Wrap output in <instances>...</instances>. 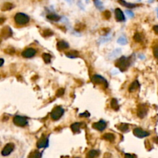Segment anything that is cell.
I'll list each match as a JSON object with an SVG mask.
<instances>
[{"mask_svg":"<svg viewBox=\"0 0 158 158\" xmlns=\"http://www.w3.org/2000/svg\"><path fill=\"white\" fill-rule=\"evenodd\" d=\"M14 19H15V22L18 25L24 26L26 25L29 22V16L27 15L26 14L22 13V12H19V13H16L15 15Z\"/></svg>","mask_w":158,"mask_h":158,"instance_id":"6da1fadb","label":"cell"},{"mask_svg":"<svg viewBox=\"0 0 158 158\" xmlns=\"http://www.w3.org/2000/svg\"><path fill=\"white\" fill-rule=\"evenodd\" d=\"M115 65H116V67H118L121 71H125L130 66V60L126 57H122L121 58H120L116 62Z\"/></svg>","mask_w":158,"mask_h":158,"instance_id":"7a4b0ae2","label":"cell"},{"mask_svg":"<svg viewBox=\"0 0 158 158\" xmlns=\"http://www.w3.org/2000/svg\"><path fill=\"white\" fill-rule=\"evenodd\" d=\"M63 113H64V110L63 109V107L58 106V107H56L53 110H52L50 116H51V118L53 120H58L61 118Z\"/></svg>","mask_w":158,"mask_h":158,"instance_id":"3957f363","label":"cell"},{"mask_svg":"<svg viewBox=\"0 0 158 158\" xmlns=\"http://www.w3.org/2000/svg\"><path fill=\"white\" fill-rule=\"evenodd\" d=\"M13 123L15 126L24 127L28 124V120L26 117L21 116H15L13 118Z\"/></svg>","mask_w":158,"mask_h":158,"instance_id":"277c9868","label":"cell"},{"mask_svg":"<svg viewBox=\"0 0 158 158\" xmlns=\"http://www.w3.org/2000/svg\"><path fill=\"white\" fill-rule=\"evenodd\" d=\"M15 150V144L12 143H8L5 144L4 148L2 150V155L4 156H6L10 155Z\"/></svg>","mask_w":158,"mask_h":158,"instance_id":"5b68a950","label":"cell"},{"mask_svg":"<svg viewBox=\"0 0 158 158\" xmlns=\"http://www.w3.org/2000/svg\"><path fill=\"white\" fill-rule=\"evenodd\" d=\"M91 80L93 83H94L95 84H100V83H104L105 87H108V83H107V81L105 80L103 77H102L100 75H94L92 77Z\"/></svg>","mask_w":158,"mask_h":158,"instance_id":"8992f818","label":"cell"},{"mask_svg":"<svg viewBox=\"0 0 158 158\" xmlns=\"http://www.w3.org/2000/svg\"><path fill=\"white\" fill-rule=\"evenodd\" d=\"M36 54V50L33 48H28L22 53V56L24 58H32Z\"/></svg>","mask_w":158,"mask_h":158,"instance_id":"52a82bcc","label":"cell"},{"mask_svg":"<svg viewBox=\"0 0 158 158\" xmlns=\"http://www.w3.org/2000/svg\"><path fill=\"white\" fill-rule=\"evenodd\" d=\"M133 134L136 136L139 137V138H143V137H146V136H149L150 133L149 132H146L140 128H135L133 130Z\"/></svg>","mask_w":158,"mask_h":158,"instance_id":"ba28073f","label":"cell"},{"mask_svg":"<svg viewBox=\"0 0 158 158\" xmlns=\"http://www.w3.org/2000/svg\"><path fill=\"white\" fill-rule=\"evenodd\" d=\"M147 107H146V105L141 104L138 107L137 109V115L140 118H143L146 117V113H147Z\"/></svg>","mask_w":158,"mask_h":158,"instance_id":"9c48e42d","label":"cell"},{"mask_svg":"<svg viewBox=\"0 0 158 158\" xmlns=\"http://www.w3.org/2000/svg\"><path fill=\"white\" fill-rule=\"evenodd\" d=\"M93 127L99 131H103L107 127V123L104 120H100V121L93 123Z\"/></svg>","mask_w":158,"mask_h":158,"instance_id":"30bf717a","label":"cell"},{"mask_svg":"<svg viewBox=\"0 0 158 158\" xmlns=\"http://www.w3.org/2000/svg\"><path fill=\"white\" fill-rule=\"evenodd\" d=\"M115 18L117 22H123L125 20V16L120 9H115Z\"/></svg>","mask_w":158,"mask_h":158,"instance_id":"8fae6325","label":"cell"},{"mask_svg":"<svg viewBox=\"0 0 158 158\" xmlns=\"http://www.w3.org/2000/svg\"><path fill=\"white\" fill-rule=\"evenodd\" d=\"M49 145V140L46 136H43L38 142H37V147L38 148H43L46 147Z\"/></svg>","mask_w":158,"mask_h":158,"instance_id":"7c38bea8","label":"cell"},{"mask_svg":"<svg viewBox=\"0 0 158 158\" xmlns=\"http://www.w3.org/2000/svg\"><path fill=\"white\" fill-rule=\"evenodd\" d=\"M12 30H11V29L8 26L2 29V32H1V35H2V36H3L5 39H7L9 38V37L12 36Z\"/></svg>","mask_w":158,"mask_h":158,"instance_id":"4fadbf2b","label":"cell"},{"mask_svg":"<svg viewBox=\"0 0 158 158\" xmlns=\"http://www.w3.org/2000/svg\"><path fill=\"white\" fill-rule=\"evenodd\" d=\"M57 49L59 50H66V49H68L69 48V44L67 43V42L65 41H59L57 43Z\"/></svg>","mask_w":158,"mask_h":158,"instance_id":"5bb4252c","label":"cell"},{"mask_svg":"<svg viewBox=\"0 0 158 158\" xmlns=\"http://www.w3.org/2000/svg\"><path fill=\"white\" fill-rule=\"evenodd\" d=\"M71 130L74 133H78L80 131V127H81V123H74L71 125Z\"/></svg>","mask_w":158,"mask_h":158,"instance_id":"9a60e30c","label":"cell"},{"mask_svg":"<svg viewBox=\"0 0 158 158\" xmlns=\"http://www.w3.org/2000/svg\"><path fill=\"white\" fill-rule=\"evenodd\" d=\"M118 2H119V3L121 4L123 6L126 7V8L132 9V8H134V7L136 6V4L130 3V2H126V1H124V0H118Z\"/></svg>","mask_w":158,"mask_h":158,"instance_id":"2e32d148","label":"cell"},{"mask_svg":"<svg viewBox=\"0 0 158 158\" xmlns=\"http://www.w3.org/2000/svg\"><path fill=\"white\" fill-rule=\"evenodd\" d=\"M139 87H140V83H139V82L137 81V80H135L134 82L132 83V84L130 86V87H129V91L133 92L136 90H137Z\"/></svg>","mask_w":158,"mask_h":158,"instance_id":"e0dca14e","label":"cell"},{"mask_svg":"<svg viewBox=\"0 0 158 158\" xmlns=\"http://www.w3.org/2000/svg\"><path fill=\"white\" fill-rule=\"evenodd\" d=\"M103 138L106 140H108V141L113 142L115 140V136L111 133H107L103 135Z\"/></svg>","mask_w":158,"mask_h":158,"instance_id":"ac0fdd59","label":"cell"},{"mask_svg":"<svg viewBox=\"0 0 158 158\" xmlns=\"http://www.w3.org/2000/svg\"><path fill=\"white\" fill-rule=\"evenodd\" d=\"M47 19L50 20H51V21H54V22H58L59 20L60 19V16H59L58 15H56V14H49V15H47Z\"/></svg>","mask_w":158,"mask_h":158,"instance_id":"d6986e66","label":"cell"},{"mask_svg":"<svg viewBox=\"0 0 158 158\" xmlns=\"http://www.w3.org/2000/svg\"><path fill=\"white\" fill-rule=\"evenodd\" d=\"M110 107L113 110H118L120 107H119V104L117 103V100L116 99H112L111 102H110Z\"/></svg>","mask_w":158,"mask_h":158,"instance_id":"ffe728a7","label":"cell"},{"mask_svg":"<svg viewBox=\"0 0 158 158\" xmlns=\"http://www.w3.org/2000/svg\"><path fill=\"white\" fill-rule=\"evenodd\" d=\"M14 7V5L10 2H5L3 4V5L2 6L1 9L2 11H9V10H11Z\"/></svg>","mask_w":158,"mask_h":158,"instance_id":"44dd1931","label":"cell"},{"mask_svg":"<svg viewBox=\"0 0 158 158\" xmlns=\"http://www.w3.org/2000/svg\"><path fill=\"white\" fill-rule=\"evenodd\" d=\"M66 56L70 58H77L79 56V53L77 51H70L66 53Z\"/></svg>","mask_w":158,"mask_h":158,"instance_id":"7402d4cb","label":"cell"},{"mask_svg":"<svg viewBox=\"0 0 158 158\" xmlns=\"http://www.w3.org/2000/svg\"><path fill=\"white\" fill-rule=\"evenodd\" d=\"M99 154H100V152H99L98 150H92L89 152L88 154L87 155V157H96V156H99Z\"/></svg>","mask_w":158,"mask_h":158,"instance_id":"603a6c76","label":"cell"},{"mask_svg":"<svg viewBox=\"0 0 158 158\" xmlns=\"http://www.w3.org/2000/svg\"><path fill=\"white\" fill-rule=\"evenodd\" d=\"M42 57H43V59L44 62H45L46 63H50V61H51V55L49 53H43V55H42Z\"/></svg>","mask_w":158,"mask_h":158,"instance_id":"cb8c5ba5","label":"cell"},{"mask_svg":"<svg viewBox=\"0 0 158 158\" xmlns=\"http://www.w3.org/2000/svg\"><path fill=\"white\" fill-rule=\"evenodd\" d=\"M42 35H43V36L44 37H50L51 36L53 35V33L51 31L50 29H45L43 31V33H42Z\"/></svg>","mask_w":158,"mask_h":158,"instance_id":"d4e9b609","label":"cell"},{"mask_svg":"<svg viewBox=\"0 0 158 158\" xmlns=\"http://www.w3.org/2000/svg\"><path fill=\"white\" fill-rule=\"evenodd\" d=\"M118 128L122 132H126L127 130H129V126L126 123H121L120 126H118Z\"/></svg>","mask_w":158,"mask_h":158,"instance_id":"484cf974","label":"cell"},{"mask_svg":"<svg viewBox=\"0 0 158 158\" xmlns=\"http://www.w3.org/2000/svg\"><path fill=\"white\" fill-rule=\"evenodd\" d=\"M133 40H134L136 42L140 43V42H141L142 40H143V36H142L141 34L136 33L134 36H133Z\"/></svg>","mask_w":158,"mask_h":158,"instance_id":"4316f807","label":"cell"},{"mask_svg":"<svg viewBox=\"0 0 158 158\" xmlns=\"http://www.w3.org/2000/svg\"><path fill=\"white\" fill-rule=\"evenodd\" d=\"M117 42H118V43L121 44V45H125V44H126V43H127L126 39L125 36L120 37V38L118 39V40H117Z\"/></svg>","mask_w":158,"mask_h":158,"instance_id":"83f0119b","label":"cell"},{"mask_svg":"<svg viewBox=\"0 0 158 158\" xmlns=\"http://www.w3.org/2000/svg\"><path fill=\"white\" fill-rule=\"evenodd\" d=\"M84 29H85V25L83 23H78L75 26V29L77 30V31H80V30H83Z\"/></svg>","mask_w":158,"mask_h":158,"instance_id":"f1b7e54d","label":"cell"},{"mask_svg":"<svg viewBox=\"0 0 158 158\" xmlns=\"http://www.w3.org/2000/svg\"><path fill=\"white\" fill-rule=\"evenodd\" d=\"M103 18H104L105 19H109L110 18V15H111V14H110V11H108V10H106V11L103 12Z\"/></svg>","mask_w":158,"mask_h":158,"instance_id":"f546056e","label":"cell"},{"mask_svg":"<svg viewBox=\"0 0 158 158\" xmlns=\"http://www.w3.org/2000/svg\"><path fill=\"white\" fill-rule=\"evenodd\" d=\"M153 55H154L155 58H156L158 60V44L153 47Z\"/></svg>","mask_w":158,"mask_h":158,"instance_id":"4dcf8cb0","label":"cell"},{"mask_svg":"<svg viewBox=\"0 0 158 158\" xmlns=\"http://www.w3.org/2000/svg\"><path fill=\"white\" fill-rule=\"evenodd\" d=\"M64 94V89L61 88V89H59L57 92V97H62L63 95Z\"/></svg>","mask_w":158,"mask_h":158,"instance_id":"1f68e13d","label":"cell"},{"mask_svg":"<svg viewBox=\"0 0 158 158\" xmlns=\"http://www.w3.org/2000/svg\"><path fill=\"white\" fill-rule=\"evenodd\" d=\"M93 2H94L95 5L97 7L98 9H102V3L100 2V0H93Z\"/></svg>","mask_w":158,"mask_h":158,"instance_id":"d6a6232c","label":"cell"},{"mask_svg":"<svg viewBox=\"0 0 158 158\" xmlns=\"http://www.w3.org/2000/svg\"><path fill=\"white\" fill-rule=\"evenodd\" d=\"M5 53H7L8 54H14L15 53V50L12 48H9L5 50Z\"/></svg>","mask_w":158,"mask_h":158,"instance_id":"836d02e7","label":"cell"},{"mask_svg":"<svg viewBox=\"0 0 158 158\" xmlns=\"http://www.w3.org/2000/svg\"><path fill=\"white\" fill-rule=\"evenodd\" d=\"M80 116L81 117H90V113H89L88 112H86V113H81V114H80Z\"/></svg>","mask_w":158,"mask_h":158,"instance_id":"e575fe53","label":"cell"},{"mask_svg":"<svg viewBox=\"0 0 158 158\" xmlns=\"http://www.w3.org/2000/svg\"><path fill=\"white\" fill-rule=\"evenodd\" d=\"M153 31H154L155 33H156V35H158V25L154 26L153 27Z\"/></svg>","mask_w":158,"mask_h":158,"instance_id":"d590c367","label":"cell"},{"mask_svg":"<svg viewBox=\"0 0 158 158\" xmlns=\"http://www.w3.org/2000/svg\"><path fill=\"white\" fill-rule=\"evenodd\" d=\"M126 13H127V15H130V17H133V13L132 12H130V11H129V10H126Z\"/></svg>","mask_w":158,"mask_h":158,"instance_id":"8d00e7d4","label":"cell"},{"mask_svg":"<svg viewBox=\"0 0 158 158\" xmlns=\"http://www.w3.org/2000/svg\"><path fill=\"white\" fill-rule=\"evenodd\" d=\"M5 19L2 18V17H0V24H2L4 22H5Z\"/></svg>","mask_w":158,"mask_h":158,"instance_id":"74e56055","label":"cell"},{"mask_svg":"<svg viewBox=\"0 0 158 158\" xmlns=\"http://www.w3.org/2000/svg\"><path fill=\"white\" fill-rule=\"evenodd\" d=\"M4 63V60L3 59H0V67H2Z\"/></svg>","mask_w":158,"mask_h":158,"instance_id":"f35d334b","label":"cell"},{"mask_svg":"<svg viewBox=\"0 0 158 158\" xmlns=\"http://www.w3.org/2000/svg\"><path fill=\"white\" fill-rule=\"evenodd\" d=\"M67 1H68V2H70V0H67Z\"/></svg>","mask_w":158,"mask_h":158,"instance_id":"ab89813d","label":"cell"},{"mask_svg":"<svg viewBox=\"0 0 158 158\" xmlns=\"http://www.w3.org/2000/svg\"><path fill=\"white\" fill-rule=\"evenodd\" d=\"M0 43H1V40H0Z\"/></svg>","mask_w":158,"mask_h":158,"instance_id":"60d3db41","label":"cell"}]
</instances>
